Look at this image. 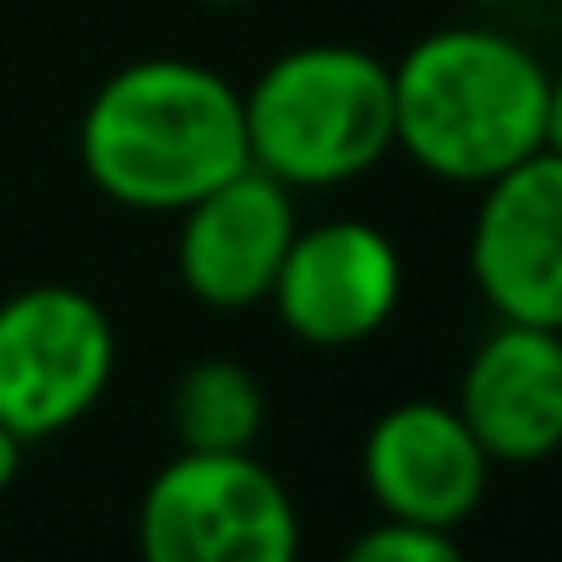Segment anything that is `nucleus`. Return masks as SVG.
<instances>
[{
	"label": "nucleus",
	"mask_w": 562,
	"mask_h": 562,
	"mask_svg": "<svg viewBox=\"0 0 562 562\" xmlns=\"http://www.w3.org/2000/svg\"><path fill=\"white\" fill-rule=\"evenodd\" d=\"M170 420H176L181 448L191 453H251L268 420V398L251 367L229 356H202L176 382Z\"/></svg>",
	"instance_id": "obj_11"
},
{
	"label": "nucleus",
	"mask_w": 562,
	"mask_h": 562,
	"mask_svg": "<svg viewBox=\"0 0 562 562\" xmlns=\"http://www.w3.org/2000/svg\"><path fill=\"white\" fill-rule=\"evenodd\" d=\"M295 229H301L295 191L262 176L257 165L235 170L229 181H218L191 207H181L176 268L187 295L213 312L262 306Z\"/></svg>",
	"instance_id": "obj_9"
},
{
	"label": "nucleus",
	"mask_w": 562,
	"mask_h": 562,
	"mask_svg": "<svg viewBox=\"0 0 562 562\" xmlns=\"http://www.w3.org/2000/svg\"><path fill=\"white\" fill-rule=\"evenodd\" d=\"M339 562H464L453 530H431V525H404V519H382L372 530H361Z\"/></svg>",
	"instance_id": "obj_12"
},
{
	"label": "nucleus",
	"mask_w": 562,
	"mask_h": 562,
	"mask_svg": "<svg viewBox=\"0 0 562 562\" xmlns=\"http://www.w3.org/2000/svg\"><path fill=\"white\" fill-rule=\"evenodd\" d=\"M453 409L492 464L552 459L562 448V334L497 317L459 376Z\"/></svg>",
	"instance_id": "obj_10"
},
{
	"label": "nucleus",
	"mask_w": 562,
	"mask_h": 562,
	"mask_svg": "<svg viewBox=\"0 0 562 562\" xmlns=\"http://www.w3.org/2000/svg\"><path fill=\"white\" fill-rule=\"evenodd\" d=\"M398 290H404L398 246L367 218H328L295 229L268 301L301 345L350 350L387 328Z\"/></svg>",
	"instance_id": "obj_6"
},
{
	"label": "nucleus",
	"mask_w": 562,
	"mask_h": 562,
	"mask_svg": "<svg viewBox=\"0 0 562 562\" xmlns=\"http://www.w3.org/2000/svg\"><path fill=\"white\" fill-rule=\"evenodd\" d=\"M470 279L497 317L562 334V154L541 148L481 187Z\"/></svg>",
	"instance_id": "obj_7"
},
{
	"label": "nucleus",
	"mask_w": 562,
	"mask_h": 562,
	"mask_svg": "<svg viewBox=\"0 0 562 562\" xmlns=\"http://www.w3.org/2000/svg\"><path fill=\"white\" fill-rule=\"evenodd\" d=\"M115 376V328L71 284H33L0 301V426L22 442L71 431Z\"/></svg>",
	"instance_id": "obj_5"
},
{
	"label": "nucleus",
	"mask_w": 562,
	"mask_h": 562,
	"mask_svg": "<svg viewBox=\"0 0 562 562\" xmlns=\"http://www.w3.org/2000/svg\"><path fill=\"white\" fill-rule=\"evenodd\" d=\"M137 552L143 562H301V514L257 453L181 448L143 492Z\"/></svg>",
	"instance_id": "obj_4"
},
{
	"label": "nucleus",
	"mask_w": 562,
	"mask_h": 562,
	"mask_svg": "<svg viewBox=\"0 0 562 562\" xmlns=\"http://www.w3.org/2000/svg\"><path fill=\"white\" fill-rule=\"evenodd\" d=\"M202 5H246V0H202Z\"/></svg>",
	"instance_id": "obj_15"
},
{
	"label": "nucleus",
	"mask_w": 562,
	"mask_h": 562,
	"mask_svg": "<svg viewBox=\"0 0 562 562\" xmlns=\"http://www.w3.org/2000/svg\"><path fill=\"white\" fill-rule=\"evenodd\" d=\"M393 71V148L453 187H492L547 132L552 71L508 33L437 27Z\"/></svg>",
	"instance_id": "obj_2"
},
{
	"label": "nucleus",
	"mask_w": 562,
	"mask_h": 562,
	"mask_svg": "<svg viewBox=\"0 0 562 562\" xmlns=\"http://www.w3.org/2000/svg\"><path fill=\"white\" fill-rule=\"evenodd\" d=\"M16 464H22V437H11V431L0 426V492L16 481Z\"/></svg>",
	"instance_id": "obj_14"
},
{
	"label": "nucleus",
	"mask_w": 562,
	"mask_h": 562,
	"mask_svg": "<svg viewBox=\"0 0 562 562\" xmlns=\"http://www.w3.org/2000/svg\"><path fill=\"white\" fill-rule=\"evenodd\" d=\"M541 148L562 154V71L547 82V132H541Z\"/></svg>",
	"instance_id": "obj_13"
},
{
	"label": "nucleus",
	"mask_w": 562,
	"mask_h": 562,
	"mask_svg": "<svg viewBox=\"0 0 562 562\" xmlns=\"http://www.w3.org/2000/svg\"><path fill=\"white\" fill-rule=\"evenodd\" d=\"M246 159L290 191L350 187L393 154V71L356 44H301L240 93Z\"/></svg>",
	"instance_id": "obj_3"
},
{
	"label": "nucleus",
	"mask_w": 562,
	"mask_h": 562,
	"mask_svg": "<svg viewBox=\"0 0 562 562\" xmlns=\"http://www.w3.org/2000/svg\"><path fill=\"white\" fill-rule=\"evenodd\" d=\"M361 475L382 519L459 530L486 497L492 459L453 404L404 398L372 420Z\"/></svg>",
	"instance_id": "obj_8"
},
{
	"label": "nucleus",
	"mask_w": 562,
	"mask_h": 562,
	"mask_svg": "<svg viewBox=\"0 0 562 562\" xmlns=\"http://www.w3.org/2000/svg\"><path fill=\"white\" fill-rule=\"evenodd\" d=\"M77 154L88 181L121 207L181 213L246 170L240 88L196 60H132L82 110Z\"/></svg>",
	"instance_id": "obj_1"
}]
</instances>
